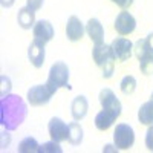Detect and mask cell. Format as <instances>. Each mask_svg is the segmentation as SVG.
Wrapping results in <instances>:
<instances>
[{"mask_svg":"<svg viewBox=\"0 0 153 153\" xmlns=\"http://www.w3.org/2000/svg\"><path fill=\"white\" fill-rule=\"evenodd\" d=\"M92 58L95 65L101 69L104 78H110L115 71V63H117V57H115L112 48L104 43L95 45L92 49Z\"/></svg>","mask_w":153,"mask_h":153,"instance_id":"6da1fadb","label":"cell"},{"mask_svg":"<svg viewBox=\"0 0 153 153\" xmlns=\"http://www.w3.org/2000/svg\"><path fill=\"white\" fill-rule=\"evenodd\" d=\"M46 84H48V87H49L54 94L58 91L60 87H68V89H71V86H69V68H68L66 63L57 61L55 65L51 66Z\"/></svg>","mask_w":153,"mask_h":153,"instance_id":"7a4b0ae2","label":"cell"},{"mask_svg":"<svg viewBox=\"0 0 153 153\" xmlns=\"http://www.w3.org/2000/svg\"><path fill=\"white\" fill-rule=\"evenodd\" d=\"M135 143V132L129 124H118L113 132V144L120 150L130 149Z\"/></svg>","mask_w":153,"mask_h":153,"instance_id":"3957f363","label":"cell"},{"mask_svg":"<svg viewBox=\"0 0 153 153\" xmlns=\"http://www.w3.org/2000/svg\"><path fill=\"white\" fill-rule=\"evenodd\" d=\"M52 95H54V92L48 87V84H37L28 91L26 98H28V103L31 106L38 107V106L48 104L51 101V98H52Z\"/></svg>","mask_w":153,"mask_h":153,"instance_id":"277c9868","label":"cell"},{"mask_svg":"<svg viewBox=\"0 0 153 153\" xmlns=\"http://www.w3.org/2000/svg\"><path fill=\"white\" fill-rule=\"evenodd\" d=\"M110 48L118 61H127L132 57V52H133V43L129 38H124V37L115 38L110 43Z\"/></svg>","mask_w":153,"mask_h":153,"instance_id":"5b68a950","label":"cell"},{"mask_svg":"<svg viewBox=\"0 0 153 153\" xmlns=\"http://www.w3.org/2000/svg\"><path fill=\"white\" fill-rule=\"evenodd\" d=\"M135 28H136V20L129 11L124 9L115 19V29L120 35H129L135 31Z\"/></svg>","mask_w":153,"mask_h":153,"instance_id":"8992f818","label":"cell"},{"mask_svg":"<svg viewBox=\"0 0 153 153\" xmlns=\"http://www.w3.org/2000/svg\"><path fill=\"white\" fill-rule=\"evenodd\" d=\"M48 132L51 136V141H55V143L68 141V126L60 118H55V117L51 118L48 124Z\"/></svg>","mask_w":153,"mask_h":153,"instance_id":"52a82bcc","label":"cell"},{"mask_svg":"<svg viewBox=\"0 0 153 153\" xmlns=\"http://www.w3.org/2000/svg\"><path fill=\"white\" fill-rule=\"evenodd\" d=\"M45 43L38 42V40H32V43L28 48V58L31 61V65L37 69H40L45 65V57H46V51H45Z\"/></svg>","mask_w":153,"mask_h":153,"instance_id":"ba28073f","label":"cell"},{"mask_svg":"<svg viewBox=\"0 0 153 153\" xmlns=\"http://www.w3.org/2000/svg\"><path fill=\"white\" fill-rule=\"evenodd\" d=\"M32 32H34V38L42 43H49L51 40L54 38V28L51 22L48 20H38L35 22L34 28H32Z\"/></svg>","mask_w":153,"mask_h":153,"instance_id":"9c48e42d","label":"cell"},{"mask_svg":"<svg viewBox=\"0 0 153 153\" xmlns=\"http://www.w3.org/2000/svg\"><path fill=\"white\" fill-rule=\"evenodd\" d=\"M84 32H86V28L81 23V20L76 16H71L68 23H66V37H68V40L78 42V40L83 38Z\"/></svg>","mask_w":153,"mask_h":153,"instance_id":"30bf717a","label":"cell"},{"mask_svg":"<svg viewBox=\"0 0 153 153\" xmlns=\"http://www.w3.org/2000/svg\"><path fill=\"white\" fill-rule=\"evenodd\" d=\"M100 98V104L103 109H107V110H113V112H118L121 113L123 110V106L120 103V100L115 97V94L110 91V89H103L98 95Z\"/></svg>","mask_w":153,"mask_h":153,"instance_id":"8fae6325","label":"cell"},{"mask_svg":"<svg viewBox=\"0 0 153 153\" xmlns=\"http://www.w3.org/2000/svg\"><path fill=\"white\" fill-rule=\"evenodd\" d=\"M120 115H121V113H118V112L103 109L101 112H98V113H97V117H95V127H97L98 130L104 132V130L110 129L112 124L115 123V120H117Z\"/></svg>","mask_w":153,"mask_h":153,"instance_id":"7c38bea8","label":"cell"},{"mask_svg":"<svg viewBox=\"0 0 153 153\" xmlns=\"http://www.w3.org/2000/svg\"><path fill=\"white\" fill-rule=\"evenodd\" d=\"M86 32L89 35V38L95 43H104V28H103V25H101V22L98 19H91L87 22L86 25Z\"/></svg>","mask_w":153,"mask_h":153,"instance_id":"4fadbf2b","label":"cell"},{"mask_svg":"<svg viewBox=\"0 0 153 153\" xmlns=\"http://www.w3.org/2000/svg\"><path fill=\"white\" fill-rule=\"evenodd\" d=\"M89 110V103H87V98L84 95H78L75 97L72 104H71V113H72V118L75 121H81Z\"/></svg>","mask_w":153,"mask_h":153,"instance_id":"5bb4252c","label":"cell"},{"mask_svg":"<svg viewBox=\"0 0 153 153\" xmlns=\"http://www.w3.org/2000/svg\"><path fill=\"white\" fill-rule=\"evenodd\" d=\"M17 22H19V26L23 28V29H31V28H34V25H35V11H32V9L28 8V6L19 9Z\"/></svg>","mask_w":153,"mask_h":153,"instance_id":"9a60e30c","label":"cell"},{"mask_svg":"<svg viewBox=\"0 0 153 153\" xmlns=\"http://www.w3.org/2000/svg\"><path fill=\"white\" fill-rule=\"evenodd\" d=\"M68 141L72 146H78L83 141V127L74 120V123L68 124Z\"/></svg>","mask_w":153,"mask_h":153,"instance_id":"2e32d148","label":"cell"},{"mask_svg":"<svg viewBox=\"0 0 153 153\" xmlns=\"http://www.w3.org/2000/svg\"><path fill=\"white\" fill-rule=\"evenodd\" d=\"M138 120L141 124L150 126L153 124V98H150L147 103H144L138 110Z\"/></svg>","mask_w":153,"mask_h":153,"instance_id":"e0dca14e","label":"cell"},{"mask_svg":"<svg viewBox=\"0 0 153 153\" xmlns=\"http://www.w3.org/2000/svg\"><path fill=\"white\" fill-rule=\"evenodd\" d=\"M19 152L20 153H38L40 152V144L35 141V138H25L19 144Z\"/></svg>","mask_w":153,"mask_h":153,"instance_id":"ac0fdd59","label":"cell"},{"mask_svg":"<svg viewBox=\"0 0 153 153\" xmlns=\"http://www.w3.org/2000/svg\"><path fill=\"white\" fill-rule=\"evenodd\" d=\"M120 89H121V92L124 95H132L135 92V89H136V80H135V76L126 75L124 78L121 80V83H120Z\"/></svg>","mask_w":153,"mask_h":153,"instance_id":"d6986e66","label":"cell"},{"mask_svg":"<svg viewBox=\"0 0 153 153\" xmlns=\"http://www.w3.org/2000/svg\"><path fill=\"white\" fill-rule=\"evenodd\" d=\"M133 54L136 55L138 60L144 58L146 55L150 54V51L147 48V43H146V38H143V40H138L135 45H133Z\"/></svg>","mask_w":153,"mask_h":153,"instance_id":"ffe728a7","label":"cell"},{"mask_svg":"<svg viewBox=\"0 0 153 153\" xmlns=\"http://www.w3.org/2000/svg\"><path fill=\"white\" fill-rule=\"evenodd\" d=\"M139 69L144 75H152L153 74V54L146 55L144 58L139 60Z\"/></svg>","mask_w":153,"mask_h":153,"instance_id":"44dd1931","label":"cell"},{"mask_svg":"<svg viewBox=\"0 0 153 153\" xmlns=\"http://www.w3.org/2000/svg\"><path fill=\"white\" fill-rule=\"evenodd\" d=\"M48 152H51V153H61L63 149L60 147V143L51 141V143H46V144L40 146V152L38 153H48Z\"/></svg>","mask_w":153,"mask_h":153,"instance_id":"7402d4cb","label":"cell"},{"mask_svg":"<svg viewBox=\"0 0 153 153\" xmlns=\"http://www.w3.org/2000/svg\"><path fill=\"white\" fill-rule=\"evenodd\" d=\"M146 147L153 152V124H150L149 130L146 132Z\"/></svg>","mask_w":153,"mask_h":153,"instance_id":"603a6c76","label":"cell"},{"mask_svg":"<svg viewBox=\"0 0 153 153\" xmlns=\"http://www.w3.org/2000/svg\"><path fill=\"white\" fill-rule=\"evenodd\" d=\"M43 2L45 0H26V6L31 8L32 11H38V9H42Z\"/></svg>","mask_w":153,"mask_h":153,"instance_id":"cb8c5ba5","label":"cell"},{"mask_svg":"<svg viewBox=\"0 0 153 153\" xmlns=\"http://www.w3.org/2000/svg\"><path fill=\"white\" fill-rule=\"evenodd\" d=\"M110 2L115 3L118 8H121V9L124 11V9H127V8H130V6H132L133 0H110Z\"/></svg>","mask_w":153,"mask_h":153,"instance_id":"d4e9b609","label":"cell"},{"mask_svg":"<svg viewBox=\"0 0 153 153\" xmlns=\"http://www.w3.org/2000/svg\"><path fill=\"white\" fill-rule=\"evenodd\" d=\"M146 43H147V48L150 51V54H153V32L146 37Z\"/></svg>","mask_w":153,"mask_h":153,"instance_id":"484cf974","label":"cell"},{"mask_svg":"<svg viewBox=\"0 0 153 153\" xmlns=\"http://www.w3.org/2000/svg\"><path fill=\"white\" fill-rule=\"evenodd\" d=\"M16 0H0V3H2L3 8H11L12 5H14Z\"/></svg>","mask_w":153,"mask_h":153,"instance_id":"4316f807","label":"cell"},{"mask_svg":"<svg viewBox=\"0 0 153 153\" xmlns=\"http://www.w3.org/2000/svg\"><path fill=\"white\" fill-rule=\"evenodd\" d=\"M150 98H153V94H152V97H150Z\"/></svg>","mask_w":153,"mask_h":153,"instance_id":"83f0119b","label":"cell"}]
</instances>
